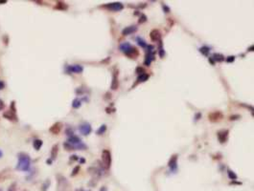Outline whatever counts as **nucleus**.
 Masks as SVG:
<instances>
[{
    "mask_svg": "<svg viewBox=\"0 0 254 191\" xmlns=\"http://www.w3.org/2000/svg\"><path fill=\"white\" fill-rule=\"evenodd\" d=\"M17 159L18 162L15 169L18 171H28L31 166V158L29 157V155L24 152H20L17 154Z\"/></svg>",
    "mask_w": 254,
    "mask_h": 191,
    "instance_id": "1",
    "label": "nucleus"
},
{
    "mask_svg": "<svg viewBox=\"0 0 254 191\" xmlns=\"http://www.w3.org/2000/svg\"><path fill=\"white\" fill-rule=\"evenodd\" d=\"M120 50L123 52L126 55H128L131 58H136L138 55V51L135 47H133L129 42H124L120 45Z\"/></svg>",
    "mask_w": 254,
    "mask_h": 191,
    "instance_id": "2",
    "label": "nucleus"
},
{
    "mask_svg": "<svg viewBox=\"0 0 254 191\" xmlns=\"http://www.w3.org/2000/svg\"><path fill=\"white\" fill-rule=\"evenodd\" d=\"M57 191H71V185L65 177L63 175L57 176Z\"/></svg>",
    "mask_w": 254,
    "mask_h": 191,
    "instance_id": "3",
    "label": "nucleus"
},
{
    "mask_svg": "<svg viewBox=\"0 0 254 191\" xmlns=\"http://www.w3.org/2000/svg\"><path fill=\"white\" fill-rule=\"evenodd\" d=\"M3 117L11 121H18V118L17 115V106H15V101L13 100L10 105V109L3 113Z\"/></svg>",
    "mask_w": 254,
    "mask_h": 191,
    "instance_id": "4",
    "label": "nucleus"
},
{
    "mask_svg": "<svg viewBox=\"0 0 254 191\" xmlns=\"http://www.w3.org/2000/svg\"><path fill=\"white\" fill-rule=\"evenodd\" d=\"M102 163L105 169H108L111 166V154L107 149H105L102 152Z\"/></svg>",
    "mask_w": 254,
    "mask_h": 191,
    "instance_id": "5",
    "label": "nucleus"
},
{
    "mask_svg": "<svg viewBox=\"0 0 254 191\" xmlns=\"http://www.w3.org/2000/svg\"><path fill=\"white\" fill-rule=\"evenodd\" d=\"M222 118H224V116H222V114H221L220 111H215V112H213V113H210V114L208 115L209 121H212V122L220 121Z\"/></svg>",
    "mask_w": 254,
    "mask_h": 191,
    "instance_id": "6",
    "label": "nucleus"
},
{
    "mask_svg": "<svg viewBox=\"0 0 254 191\" xmlns=\"http://www.w3.org/2000/svg\"><path fill=\"white\" fill-rule=\"evenodd\" d=\"M105 8L108 9V10H110V11H114V12H119V11H121V10H123V4L120 3V2H115V3H111V4H108V5H106Z\"/></svg>",
    "mask_w": 254,
    "mask_h": 191,
    "instance_id": "7",
    "label": "nucleus"
},
{
    "mask_svg": "<svg viewBox=\"0 0 254 191\" xmlns=\"http://www.w3.org/2000/svg\"><path fill=\"white\" fill-rule=\"evenodd\" d=\"M61 128H63V123H61V122H56V123H54V124L50 127L49 131L52 134H54V135H58V134H60Z\"/></svg>",
    "mask_w": 254,
    "mask_h": 191,
    "instance_id": "8",
    "label": "nucleus"
},
{
    "mask_svg": "<svg viewBox=\"0 0 254 191\" xmlns=\"http://www.w3.org/2000/svg\"><path fill=\"white\" fill-rule=\"evenodd\" d=\"M168 166L172 171H175V170L178 169V155H174V156L170 159Z\"/></svg>",
    "mask_w": 254,
    "mask_h": 191,
    "instance_id": "9",
    "label": "nucleus"
},
{
    "mask_svg": "<svg viewBox=\"0 0 254 191\" xmlns=\"http://www.w3.org/2000/svg\"><path fill=\"white\" fill-rule=\"evenodd\" d=\"M227 137H228V130H221L218 132V139L221 143H225L227 141Z\"/></svg>",
    "mask_w": 254,
    "mask_h": 191,
    "instance_id": "10",
    "label": "nucleus"
},
{
    "mask_svg": "<svg viewBox=\"0 0 254 191\" xmlns=\"http://www.w3.org/2000/svg\"><path fill=\"white\" fill-rule=\"evenodd\" d=\"M79 130L82 135H88V134H90V132H91V126H90V124H88V123H84V124L80 125Z\"/></svg>",
    "mask_w": 254,
    "mask_h": 191,
    "instance_id": "11",
    "label": "nucleus"
},
{
    "mask_svg": "<svg viewBox=\"0 0 254 191\" xmlns=\"http://www.w3.org/2000/svg\"><path fill=\"white\" fill-rule=\"evenodd\" d=\"M150 37H151V39L154 42H157V41L161 40V34H160V32L158 30H153L151 34H150Z\"/></svg>",
    "mask_w": 254,
    "mask_h": 191,
    "instance_id": "12",
    "label": "nucleus"
},
{
    "mask_svg": "<svg viewBox=\"0 0 254 191\" xmlns=\"http://www.w3.org/2000/svg\"><path fill=\"white\" fill-rule=\"evenodd\" d=\"M67 70H68L69 72H72V73H76V74H80L82 72V70H84V68L81 66V65H71V66H68L67 67Z\"/></svg>",
    "mask_w": 254,
    "mask_h": 191,
    "instance_id": "13",
    "label": "nucleus"
},
{
    "mask_svg": "<svg viewBox=\"0 0 254 191\" xmlns=\"http://www.w3.org/2000/svg\"><path fill=\"white\" fill-rule=\"evenodd\" d=\"M11 176V169H4L0 172V182H3L7 178H9Z\"/></svg>",
    "mask_w": 254,
    "mask_h": 191,
    "instance_id": "14",
    "label": "nucleus"
},
{
    "mask_svg": "<svg viewBox=\"0 0 254 191\" xmlns=\"http://www.w3.org/2000/svg\"><path fill=\"white\" fill-rule=\"evenodd\" d=\"M67 142L70 143V144H72V145H73V144H75L74 146H76V145H78V144H80V143L82 142V141H81V139H80L79 137H77V136L73 135V136H71V137L68 138V141H67Z\"/></svg>",
    "mask_w": 254,
    "mask_h": 191,
    "instance_id": "15",
    "label": "nucleus"
},
{
    "mask_svg": "<svg viewBox=\"0 0 254 191\" xmlns=\"http://www.w3.org/2000/svg\"><path fill=\"white\" fill-rule=\"evenodd\" d=\"M136 31H137L136 26H129V27H127L123 30L122 34H123V35H129V34H131L134 32H136Z\"/></svg>",
    "mask_w": 254,
    "mask_h": 191,
    "instance_id": "16",
    "label": "nucleus"
},
{
    "mask_svg": "<svg viewBox=\"0 0 254 191\" xmlns=\"http://www.w3.org/2000/svg\"><path fill=\"white\" fill-rule=\"evenodd\" d=\"M58 152H59V145L58 144H55L52 147L51 150V160H56L57 156H58Z\"/></svg>",
    "mask_w": 254,
    "mask_h": 191,
    "instance_id": "17",
    "label": "nucleus"
},
{
    "mask_svg": "<svg viewBox=\"0 0 254 191\" xmlns=\"http://www.w3.org/2000/svg\"><path fill=\"white\" fill-rule=\"evenodd\" d=\"M42 144H43V142L41 140H39V139H37V140H35L33 142V146L36 150H39V149L41 148V146H42Z\"/></svg>",
    "mask_w": 254,
    "mask_h": 191,
    "instance_id": "18",
    "label": "nucleus"
},
{
    "mask_svg": "<svg viewBox=\"0 0 254 191\" xmlns=\"http://www.w3.org/2000/svg\"><path fill=\"white\" fill-rule=\"evenodd\" d=\"M55 9L64 11V10H67V5L64 2H57V5L55 6Z\"/></svg>",
    "mask_w": 254,
    "mask_h": 191,
    "instance_id": "19",
    "label": "nucleus"
},
{
    "mask_svg": "<svg viewBox=\"0 0 254 191\" xmlns=\"http://www.w3.org/2000/svg\"><path fill=\"white\" fill-rule=\"evenodd\" d=\"M111 88L112 90H116L118 88V80H117V74L113 75V79L111 83Z\"/></svg>",
    "mask_w": 254,
    "mask_h": 191,
    "instance_id": "20",
    "label": "nucleus"
},
{
    "mask_svg": "<svg viewBox=\"0 0 254 191\" xmlns=\"http://www.w3.org/2000/svg\"><path fill=\"white\" fill-rule=\"evenodd\" d=\"M213 60H216V61H218V62H221V61H224L225 58V56L222 55H221V54H214V55H213Z\"/></svg>",
    "mask_w": 254,
    "mask_h": 191,
    "instance_id": "21",
    "label": "nucleus"
},
{
    "mask_svg": "<svg viewBox=\"0 0 254 191\" xmlns=\"http://www.w3.org/2000/svg\"><path fill=\"white\" fill-rule=\"evenodd\" d=\"M148 79H149V75H147V74L144 73V74H141V75L138 76L137 80H138V82H144V81L148 80Z\"/></svg>",
    "mask_w": 254,
    "mask_h": 191,
    "instance_id": "22",
    "label": "nucleus"
},
{
    "mask_svg": "<svg viewBox=\"0 0 254 191\" xmlns=\"http://www.w3.org/2000/svg\"><path fill=\"white\" fill-rule=\"evenodd\" d=\"M80 106H81V100L79 99H75L73 100V102H72V107L77 109V108H79Z\"/></svg>",
    "mask_w": 254,
    "mask_h": 191,
    "instance_id": "23",
    "label": "nucleus"
},
{
    "mask_svg": "<svg viewBox=\"0 0 254 191\" xmlns=\"http://www.w3.org/2000/svg\"><path fill=\"white\" fill-rule=\"evenodd\" d=\"M106 130H107V125L103 124V125L97 130V135H103V134L106 132Z\"/></svg>",
    "mask_w": 254,
    "mask_h": 191,
    "instance_id": "24",
    "label": "nucleus"
},
{
    "mask_svg": "<svg viewBox=\"0 0 254 191\" xmlns=\"http://www.w3.org/2000/svg\"><path fill=\"white\" fill-rule=\"evenodd\" d=\"M209 51H210V49L208 48V47H201V48H200V52L203 55H208V53H209Z\"/></svg>",
    "mask_w": 254,
    "mask_h": 191,
    "instance_id": "25",
    "label": "nucleus"
},
{
    "mask_svg": "<svg viewBox=\"0 0 254 191\" xmlns=\"http://www.w3.org/2000/svg\"><path fill=\"white\" fill-rule=\"evenodd\" d=\"M136 40H137V43H138V45H140V46H141L142 48H145V47H147V44H146V42H145V41H144V39H142L141 37H137V38H136Z\"/></svg>",
    "mask_w": 254,
    "mask_h": 191,
    "instance_id": "26",
    "label": "nucleus"
},
{
    "mask_svg": "<svg viewBox=\"0 0 254 191\" xmlns=\"http://www.w3.org/2000/svg\"><path fill=\"white\" fill-rule=\"evenodd\" d=\"M64 147L66 149V150H75V147H74V145H72V144H70V143H68V142H64Z\"/></svg>",
    "mask_w": 254,
    "mask_h": 191,
    "instance_id": "27",
    "label": "nucleus"
},
{
    "mask_svg": "<svg viewBox=\"0 0 254 191\" xmlns=\"http://www.w3.org/2000/svg\"><path fill=\"white\" fill-rule=\"evenodd\" d=\"M51 182H50V180H46V182H44V184H42V188H41V191H46L48 189L49 187V185H50Z\"/></svg>",
    "mask_w": 254,
    "mask_h": 191,
    "instance_id": "28",
    "label": "nucleus"
},
{
    "mask_svg": "<svg viewBox=\"0 0 254 191\" xmlns=\"http://www.w3.org/2000/svg\"><path fill=\"white\" fill-rule=\"evenodd\" d=\"M227 174H228V177L231 179V180H236L238 177H237V175L234 173V172H232L231 170H227Z\"/></svg>",
    "mask_w": 254,
    "mask_h": 191,
    "instance_id": "29",
    "label": "nucleus"
},
{
    "mask_svg": "<svg viewBox=\"0 0 254 191\" xmlns=\"http://www.w3.org/2000/svg\"><path fill=\"white\" fill-rule=\"evenodd\" d=\"M79 171H80V166H77L74 169H73V171H72V173H71V176H76V175L79 173Z\"/></svg>",
    "mask_w": 254,
    "mask_h": 191,
    "instance_id": "30",
    "label": "nucleus"
},
{
    "mask_svg": "<svg viewBox=\"0 0 254 191\" xmlns=\"http://www.w3.org/2000/svg\"><path fill=\"white\" fill-rule=\"evenodd\" d=\"M3 42H4L5 45L8 46V44H9V37H8L7 34H5L4 37H3Z\"/></svg>",
    "mask_w": 254,
    "mask_h": 191,
    "instance_id": "31",
    "label": "nucleus"
},
{
    "mask_svg": "<svg viewBox=\"0 0 254 191\" xmlns=\"http://www.w3.org/2000/svg\"><path fill=\"white\" fill-rule=\"evenodd\" d=\"M65 133H66V135L67 136H69V137H71V136H73V134H74V132H73V130H72V129H67V130L65 131Z\"/></svg>",
    "mask_w": 254,
    "mask_h": 191,
    "instance_id": "32",
    "label": "nucleus"
},
{
    "mask_svg": "<svg viewBox=\"0 0 254 191\" xmlns=\"http://www.w3.org/2000/svg\"><path fill=\"white\" fill-rule=\"evenodd\" d=\"M238 118H241V116H239V115H234V116H231L229 120H230V121H236V120H238Z\"/></svg>",
    "mask_w": 254,
    "mask_h": 191,
    "instance_id": "33",
    "label": "nucleus"
},
{
    "mask_svg": "<svg viewBox=\"0 0 254 191\" xmlns=\"http://www.w3.org/2000/svg\"><path fill=\"white\" fill-rule=\"evenodd\" d=\"M136 73L139 74V75L144 74V70L141 68V67H137V68H136Z\"/></svg>",
    "mask_w": 254,
    "mask_h": 191,
    "instance_id": "34",
    "label": "nucleus"
},
{
    "mask_svg": "<svg viewBox=\"0 0 254 191\" xmlns=\"http://www.w3.org/2000/svg\"><path fill=\"white\" fill-rule=\"evenodd\" d=\"M234 60H235V56H228V58H226V61H227V62H229V63L233 62Z\"/></svg>",
    "mask_w": 254,
    "mask_h": 191,
    "instance_id": "35",
    "label": "nucleus"
},
{
    "mask_svg": "<svg viewBox=\"0 0 254 191\" xmlns=\"http://www.w3.org/2000/svg\"><path fill=\"white\" fill-rule=\"evenodd\" d=\"M5 108V103L2 100H0V111H2Z\"/></svg>",
    "mask_w": 254,
    "mask_h": 191,
    "instance_id": "36",
    "label": "nucleus"
},
{
    "mask_svg": "<svg viewBox=\"0 0 254 191\" xmlns=\"http://www.w3.org/2000/svg\"><path fill=\"white\" fill-rule=\"evenodd\" d=\"M147 20V17H146V15H144V14H142V19H140L139 20V23H143V22H145Z\"/></svg>",
    "mask_w": 254,
    "mask_h": 191,
    "instance_id": "37",
    "label": "nucleus"
},
{
    "mask_svg": "<svg viewBox=\"0 0 254 191\" xmlns=\"http://www.w3.org/2000/svg\"><path fill=\"white\" fill-rule=\"evenodd\" d=\"M4 88H5V83L2 80H0V90H3Z\"/></svg>",
    "mask_w": 254,
    "mask_h": 191,
    "instance_id": "38",
    "label": "nucleus"
},
{
    "mask_svg": "<svg viewBox=\"0 0 254 191\" xmlns=\"http://www.w3.org/2000/svg\"><path fill=\"white\" fill-rule=\"evenodd\" d=\"M163 9H165V10H166V13H169V12H170V9H169L167 6H166L165 4L163 5Z\"/></svg>",
    "mask_w": 254,
    "mask_h": 191,
    "instance_id": "39",
    "label": "nucleus"
},
{
    "mask_svg": "<svg viewBox=\"0 0 254 191\" xmlns=\"http://www.w3.org/2000/svg\"><path fill=\"white\" fill-rule=\"evenodd\" d=\"M76 160H78V157L76 156V155H73V156H71V161H76Z\"/></svg>",
    "mask_w": 254,
    "mask_h": 191,
    "instance_id": "40",
    "label": "nucleus"
},
{
    "mask_svg": "<svg viewBox=\"0 0 254 191\" xmlns=\"http://www.w3.org/2000/svg\"><path fill=\"white\" fill-rule=\"evenodd\" d=\"M7 3V0H0V4H5Z\"/></svg>",
    "mask_w": 254,
    "mask_h": 191,
    "instance_id": "41",
    "label": "nucleus"
},
{
    "mask_svg": "<svg viewBox=\"0 0 254 191\" xmlns=\"http://www.w3.org/2000/svg\"><path fill=\"white\" fill-rule=\"evenodd\" d=\"M2 157H3V152H2L1 150H0V159H1Z\"/></svg>",
    "mask_w": 254,
    "mask_h": 191,
    "instance_id": "42",
    "label": "nucleus"
},
{
    "mask_svg": "<svg viewBox=\"0 0 254 191\" xmlns=\"http://www.w3.org/2000/svg\"><path fill=\"white\" fill-rule=\"evenodd\" d=\"M51 163H52V160H47V163L48 164H51Z\"/></svg>",
    "mask_w": 254,
    "mask_h": 191,
    "instance_id": "43",
    "label": "nucleus"
},
{
    "mask_svg": "<svg viewBox=\"0 0 254 191\" xmlns=\"http://www.w3.org/2000/svg\"><path fill=\"white\" fill-rule=\"evenodd\" d=\"M100 191H107V188H106V187H103V188H101Z\"/></svg>",
    "mask_w": 254,
    "mask_h": 191,
    "instance_id": "44",
    "label": "nucleus"
},
{
    "mask_svg": "<svg viewBox=\"0 0 254 191\" xmlns=\"http://www.w3.org/2000/svg\"><path fill=\"white\" fill-rule=\"evenodd\" d=\"M76 191H84V190H82V189H77Z\"/></svg>",
    "mask_w": 254,
    "mask_h": 191,
    "instance_id": "45",
    "label": "nucleus"
},
{
    "mask_svg": "<svg viewBox=\"0 0 254 191\" xmlns=\"http://www.w3.org/2000/svg\"><path fill=\"white\" fill-rule=\"evenodd\" d=\"M0 191H2V190H1V189H0Z\"/></svg>",
    "mask_w": 254,
    "mask_h": 191,
    "instance_id": "46",
    "label": "nucleus"
}]
</instances>
